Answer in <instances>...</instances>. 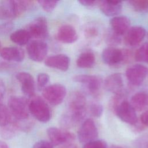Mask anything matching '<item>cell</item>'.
<instances>
[{"label":"cell","mask_w":148,"mask_h":148,"mask_svg":"<svg viewBox=\"0 0 148 148\" xmlns=\"http://www.w3.org/2000/svg\"><path fill=\"white\" fill-rule=\"evenodd\" d=\"M29 112L38 121L46 123L51 118V110L47 103L40 97L33 98L29 102Z\"/></svg>","instance_id":"obj_3"},{"label":"cell","mask_w":148,"mask_h":148,"mask_svg":"<svg viewBox=\"0 0 148 148\" xmlns=\"http://www.w3.org/2000/svg\"><path fill=\"white\" fill-rule=\"evenodd\" d=\"M38 3L45 11L50 12L56 7L58 1L53 0H40L38 1Z\"/></svg>","instance_id":"obj_27"},{"label":"cell","mask_w":148,"mask_h":148,"mask_svg":"<svg viewBox=\"0 0 148 148\" xmlns=\"http://www.w3.org/2000/svg\"><path fill=\"white\" fill-rule=\"evenodd\" d=\"M47 134L50 143L54 146L69 143L75 139V135L72 133L56 127L48 128Z\"/></svg>","instance_id":"obj_12"},{"label":"cell","mask_w":148,"mask_h":148,"mask_svg":"<svg viewBox=\"0 0 148 148\" xmlns=\"http://www.w3.org/2000/svg\"><path fill=\"white\" fill-rule=\"evenodd\" d=\"M112 32L120 36L125 34L130 27V20L126 16H116L110 21Z\"/></svg>","instance_id":"obj_18"},{"label":"cell","mask_w":148,"mask_h":148,"mask_svg":"<svg viewBox=\"0 0 148 148\" xmlns=\"http://www.w3.org/2000/svg\"><path fill=\"white\" fill-rule=\"evenodd\" d=\"M110 148H124L123 147H121V146H112V147H110Z\"/></svg>","instance_id":"obj_41"},{"label":"cell","mask_w":148,"mask_h":148,"mask_svg":"<svg viewBox=\"0 0 148 148\" xmlns=\"http://www.w3.org/2000/svg\"><path fill=\"white\" fill-rule=\"evenodd\" d=\"M113 110L117 117L123 121L131 125H134L137 123L136 110L125 99L119 102Z\"/></svg>","instance_id":"obj_6"},{"label":"cell","mask_w":148,"mask_h":148,"mask_svg":"<svg viewBox=\"0 0 148 148\" xmlns=\"http://www.w3.org/2000/svg\"><path fill=\"white\" fill-rule=\"evenodd\" d=\"M134 56L137 61L148 62V43L142 45L136 50Z\"/></svg>","instance_id":"obj_25"},{"label":"cell","mask_w":148,"mask_h":148,"mask_svg":"<svg viewBox=\"0 0 148 148\" xmlns=\"http://www.w3.org/2000/svg\"><path fill=\"white\" fill-rule=\"evenodd\" d=\"M86 99L84 94L78 91L73 92L68 101V111L62 117L64 123L71 127L79 123L86 114Z\"/></svg>","instance_id":"obj_1"},{"label":"cell","mask_w":148,"mask_h":148,"mask_svg":"<svg viewBox=\"0 0 148 148\" xmlns=\"http://www.w3.org/2000/svg\"><path fill=\"white\" fill-rule=\"evenodd\" d=\"M6 18H9L8 15L4 7L1 4L0 5V19H6Z\"/></svg>","instance_id":"obj_38"},{"label":"cell","mask_w":148,"mask_h":148,"mask_svg":"<svg viewBox=\"0 0 148 148\" xmlns=\"http://www.w3.org/2000/svg\"><path fill=\"white\" fill-rule=\"evenodd\" d=\"M146 30L141 26H133L125 33L124 42L128 46L134 47L138 45L144 39Z\"/></svg>","instance_id":"obj_14"},{"label":"cell","mask_w":148,"mask_h":148,"mask_svg":"<svg viewBox=\"0 0 148 148\" xmlns=\"http://www.w3.org/2000/svg\"><path fill=\"white\" fill-rule=\"evenodd\" d=\"M64 148H76V147L73 144H71V143H67V145H65V146Z\"/></svg>","instance_id":"obj_40"},{"label":"cell","mask_w":148,"mask_h":148,"mask_svg":"<svg viewBox=\"0 0 148 148\" xmlns=\"http://www.w3.org/2000/svg\"><path fill=\"white\" fill-rule=\"evenodd\" d=\"M13 120L9 109L0 103V127H3Z\"/></svg>","instance_id":"obj_24"},{"label":"cell","mask_w":148,"mask_h":148,"mask_svg":"<svg viewBox=\"0 0 148 148\" xmlns=\"http://www.w3.org/2000/svg\"><path fill=\"white\" fill-rule=\"evenodd\" d=\"M27 51L31 60L36 62H41L47 55L48 46L47 43L42 40H34L28 43Z\"/></svg>","instance_id":"obj_11"},{"label":"cell","mask_w":148,"mask_h":148,"mask_svg":"<svg viewBox=\"0 0 148 148\" xmlns=\"http://www.w3.org/2000/svg\"><path fill=\"white\" fill-rule=\"evenodd\" d=\"M16 77L21 84V90L24 95L28 97H34L35 86L32 76L28 72H21L17 73Z\"/></svg>","instance_id":"obj_13"},{"label":"cell","mask_w":148,"mask_h":148,"mask_svg":"<svg viewBox=\"0 0 148 148\" xmlns=\"http://www.w3.org/2000/svg\"><path fill=\"white\" fill-rule=\"evenodd\" d=\"M5 93V85L3 81L0 79V102L2 101Z\"/></svg>","instance_id":"obj_37"},{"label":"cell","mask_w":148,"mask_h":148,"mask_svg":"<svg viewBox=\"0 0 148 148\" xmlns=\"http://www.w3.org/2000/svg\"><path fill=\"white\" fill-rule=\"evenodd\" d=\"M1 42H0V51H1Z\"/></svg>","instance_id":"obj_42"},{"label":"cell","mask_w":148,"mask_h":148,"mask_svg":"<svg viewBox=\"0 0 148 148\" xmlns=\"http://www.w3.org/2000/svg\"><path fill=\"white\" fill-rule=\"evenodd\" d=\"M107 38H108V42L109 43H111L112 45L117 44L120 42V39L119 38V35L114 34V32H113V34L109 35L107 37Z\"/></svg>","instance_id":"obj_33"},{"label":"cell","mask_w":148,"mask_h":148,"mask_svg":"<svg viewBox=\"0 0 148 148\" xmlns=\"http://www.w3.org/2000/svg\"><path fill=\"white\" fill-rule=\"evenodd\" d=\"M148 76V68L141 64H134L129 66L125 71V76L131 84L140 85Z\"/></svg>","instance_id":"obj_7"},{"label":"cell","mask_w":148,"mask_h":148,"mask_svg":"<svg viewBox=\"0 0 148 148\" xmlns=\"http://www.w3.org/2000/svg\"><path fill=\"white\" fill-rule=\"evenodd\" d=\"M83 148H108V146L104 140L95 139L86 143Z\"/></svg>","instance_id":"obj_30"},{"label":"cell","mask_w":148,"mask_h":148,"mask_svg":"<svg viewBox=\"0 0 148 148\" xmlns=\"http://www.w3.org/2000/svg\"><path fill=\"white\" fill-rule=\"evenodd\" d=\"M95 61V56L92 52L84 51L78 57L76 64L80 68H91L94 65Z\"/></svg>","instance_id":"obj_22"},{"label":"cell","mask_w":148,"mask_h":148,"mask_svg":"<svg viewBox=\"0 0 148 148\" xmlns=\"http://www.w3.org/2000/svg\"><path fill=\"white\" fill-rule=\"evenodd\" d=\"M10 38L14 43L23 46L28 44L31 38L25 29H20L13 32L10 35Z\"/></svg>","instance_id":"obj_23"},{"label":"cell","mask_w":148,"mask_h":148,"mask_svg":"<svg viewBox=\"0 0 148 148\" xmlns=\"http://www.w3.org/2000/svg\"><path fill=\"white\" fill-rule=\"evenodd\" d=\"M0 148H9V147L8 145L5 142L0 140Z\"/></svg>","instance_id":"obj_39"},{"label":"cell","mask_w":148,"mask_h":148,"mask_svg":"<svg viewBox=\"0 0 148 148\" xmlns=\"http://www.w3.org/2000/svg\"><path fill=\"white\" fill-rule=\"evenodd\" d=\"M86 36L89 38H93L95 36H97L98 34V31L97 29L96 28L94 27H90L88 28L86 31Z\"/></svg>","instance_id":"obj_34"},{"label":"cell","mask_w":148,"mask_h":148,"mask_svg":"<svg viewBox=\"0 0 148 148\" xmlns=\"http://www.w3.org/2000/svg\"><path fill=\"white\" fill-rule=\"evenodd\" d=\"M98 5L103 14L107 16H114L119 14L122 10V3L120 1H102Z\"/></svg>","instance_id":"obj_20"},{"label":"cell","mask_w":148,"mask_h":148,"mask_svg":"<svg viewBox=\"0 0 148 148\" xmlns=\"http://www.w3.org/2000/svg\"><path fill=\"white\" fill-rule=\"evenodd\" d=\"M45 64L48 67L61 71H66L69 68L70 59L65 54H57L47 58L45 60Z\"/></svg>","instance_id":"obj_15"},{"label":"cell","mask_w":148,"mask_h":148,"mask_svg":"<svg viewBox=\"0 0 148 148\" xmlns=\"http://www.w3.org/2000/svg\"><path fill=\"white\" fill-rule=\"evenodd\" d=\"M66 94V88L61 84H53L47 86L43 88L42 92L45 99L54 106L60 104L64 101Z\"/></svg>","instance_id":"obj_4"},{"label":"cell","mask_w":148,"mask_h":148,"mask_svg":"<svg viewBox=\"0 0 148 148\" xmlns=\"http://www.w3.org/2000/svg\"><path fill=\"white\" fill-rule=\"evenodd\" d=\"M33 148H54L53 145L49 142L40 140L35 143Z\"/></svg>","instance_id":"obj_32"},{"label":"cell","mask_w":148,"mask_h":148,"mask_svg":"<svg viewBox=\"0 0 148 148\" xmlns=\"http://www.w3.org/2000/svg\"><path fill=\"white\" fill-rule=\"evenodd\" d=\"M129 53L127 50H123L114 47H108L102 53L103 61L110 66H114L127 61Z\"/></svg>","instance_id":"obj_5"},{"label":"cell","mask_w":148,"mask_h":148,"mask_svg":"<svg viewBox=\"0 0 148 148\" xmlns=\"http://www.w3.org/2000/svg\"><path fill=\"white\" fill-rule=\"evenodd\" d=\"M28 105L29 102L24 97L13 96L8 100V109L12 116L18 121L25 120L28 117Z\"/></svg>","instance_id":"obj_2"},{"label":"cell","mask_w":148,"mask_h":148,"mask_svg":"<svg viewBox=\"0 0 148 148\" xmlns=\"http://www.w3.org/2000/svg\"><path fill=\"white\" fill-rule=\"evenodd\" d=\"M136 143L139 148H148V134L142 136Z\"/></svg>","instance_id":"obj_31"},{"label":"cell","mask_w":148,"mask_h":148,"mask_svg":"<svg viewBox=\"0 0 148 148\" xmlns=\"http://www.w3.org/2000/svg\"><path fill=\"white\" fill-rule=\"evenodd\" d=\"M104 87L107 91L115 94L123 92V80L121 74L114 73L108 76L104 82Z\"/></svg>","instance_id":"obj_16"},{"label":"cell","mask_w":148,"mask_h":148,"mask_svg":"<svg viewBox=\"0 0 148 148\" xmlns=\"http://www.w3.org/2000/svg\"><path fill=\"white\" fill-rule=\"evenodd\" d=\"M25 29L31 38L37 39H45L48 36V26L46 18L39 17L30 23Z\"/></svg>","instance_id":"obj_9"},{"label":"cell","mask_w":148,"mask_h":148,"mask_svg":"<svg viewBox=\"0 0 148 148\" xmlns=\"http://www.w3.org/2000/svg\"><path fill=\"white\" fill-rule=\"evenodd\" d=\"M79 2L82 4L83 6L88 7V8H91L96 6L97 5H98L99 1H79Z\"/></svg>","instance_id":"obj_35"},{"label":"cell","mask_w":148,"mask_h":148,"mask_svg":"<svg viewBox=\"0 0 148 148\" xmlns=\"http://www.w3.org/2000/svg\"><path fill=\"white\" fill-rule=\"evenodd\" d=\"M73 80L82 84L87 91L92 95H97L101 86V79L97 76L79 75L73 77Z\"/></svg>","instance_id":"obj_10"},{"label":"cell","mask_w":148,"mask_h":148,"mask_svg":"<svg viewBox=\"0 0 148 148\" xmlns=\"http://www.w3.org/2000/svg\"><path fill=\"white\" fill-rule=\"evenodd\" d=\"M140 121L142 124L148 126V110H146L141 114Z\"/></svg>","instance_id":"obj_36"},{"label":"cell","mask_w":148,"mask_h":148,"mask_svg":"<svg viewBox=\"0 0 148 148\" xmlns=\"http://www.w3.org/2000/svg\"><path fill=\"white\" fill-rule=\"evenodd\" d=\"M0 56L7 61L21 62L24 58V51L19 47H6L1 50Z\"/></svg>","instance_id":"obj_19"},{"label":"cell","mask_w":148,"mask_h":148,"mask_svg":"<svg viewBox=\"0 0 148 148\" xmlns=\"http://www.w3.org/2000/svg\"><path fill=\"white\" fill-rule=\"evenodd\" d=\"M90 114L95 117H99L103 112L102 106L97 102H92L89 106Z\"/></svg>","instance_id":"obj_28"},{"label":"cell","mask_w":148,"mask_h":148,"mask_svg":"<svg viewBox=\"0 0 148 148\" xmlns=\"http://www.w3.org/2000/svg\"><path fill=\"white\" fill-rule=\"evenodd\" d=\"M132 8L137 12H145L148 10V1L132 0L128 1Z\"/></svg>","instance_id":"obj_26"},{"label":"cell","mask_w":148,"mask_h":148,"mask_svg":"<svg viewBox=\"0 0 148 148\" xmlns=\"http://www.w3.org/2000/svg\"><path fill=\"white\" fill-rule=\"evenodd\" d=\"M98 135L97 126L94 121L90 119H87L83 121L77 132L79 141L84 144L95 140Z\"/></svg>","instance_id":"obj_8"},{"label":"cell","mask_w":148,"mask_h":148,"mask_svg":"<svg viewBox=\"0 0 148 148\" xmlns=\"http://www.w3.org/2000/svg\"><path fill=\"white\" fill-rule=\"evenodd\" d=\"M56 38L61 42L72 43L77 40L78 36L75 28L70 25H64L59 28L56 34Z\"/></svg>","instance_id":"obj_17"},{"label":"cell","mask_w":148,"mask_h":148,"mask_svg":"<svg viewBox=\"0 0 148 148\" xmlns=\"http://www.w3.org/2000/svg\"><path fill=\"white\" fill-rule=\"evenodd\" d=\"M49 76L45 73H40L37 76V84L39 89L45 88L49 81Z\"/></svg>","instance_id":"obj_29"},{"label":"cell","mask_w":148,"mask_h":148,"mask_svg":"<svg viewBox=\"0 0 148 148\" xmlns=\"http://www.w3.org/2000/svg\"><path fill=\"white\" fill-rule=\"evenodd\" d=\"M131 105L135 110L142 111L148 108V92L140 91L131 99Z\"/></svg>","instance_id":"obj_21"}]
</instances>
